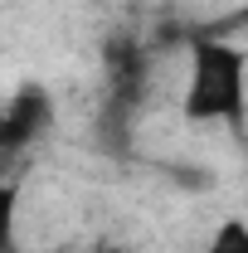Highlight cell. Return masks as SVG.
Returning a JSON list of instances; mask_svg holds the SVG:
<instances>
[{
  "label": "cell",
  "mask_w": 248,
  "mask_h": 253,
  "mask_svg": "<svg viewBox=\"0 0 248 253\" xmlns=\"http://www.w3.org/2000/svg\"><path fill=\"white\" fill-rule=\"evenodd\" d=\"M190 122H244V49L195 39L190 44V88H185Z\"/></svg>",
  "instance_id": "obj_1"
},
{
  "label": "cell",
  "mask_w": 248,
  "mask_h": 253,
  "mask_svg": "<svg viewBox=\"0 0 248 253\" xmlns=\"http://www.w3.org/2000/svg\"><path fill=\"white\" fill-rule=\"evenodd\" d=\"M205 253H248V229H244V219H229L214 234V244H209Z\"/></svg>",
  "instance_id": "obj_3"
},
{
  "label": "cell",
  "mask_w": 248,
  "mask_h": 253,
  "mask_svg": "<svg viewBox=\"0 0 248 253\" xmlns=\"http://www.w3.org/2000/svg\"><path fill=\"white\" fill-rule=\"evenodd\" d=\"M10 239H15V190L0 180V253L10 249Z\"/></svg>",
  "instance_id": "obj_4"
},
{
  "label": "cell",
  "mask_w": 248,
  "mask_h": 253,
  "mask_svg": "<svg viewBox=\"0 0 248 253\" xmlns=\"http://www.w3.org/2000/svg\"><path fill=\"white\" fill-rule=\"evenodd\" d=\"M49 122H54V97L44 88H20L0 107V156L25 151L30 141H39Z\"/></svg>",
  "instance_id": "obj_2"
}]
</instances>
